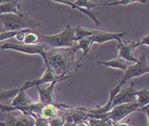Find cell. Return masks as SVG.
I'll use <instances>...</instances> for the list:
<instances>
[{
	"label": "cell",
	"mask_w": 149,
	"mask_h": 126,
	"mask_svg": "<svg viewBox=\"0 0 149 126\" xmlns=\"http://www.w3.org/2000/svg\"><path fill=\"white\" fill-rule=\"evenodd\" d=\"M76 126H91L89 122L86 121V122H82V123H79L77 124H76Z\"/></svg>",
	"instance_id": "4dcf8cb0"
},
{
	"label": "cell",
	"mask_w": 149,
	"mask_h": 126,
	"mask_svg": "<svg viewBox=\"0 0 149 126\" xmlns=\"http://www.w3.org/2000/svg\"><path fill=\"white\" fill-rule=\"evenodd\" d=\"M146 1L145 0H119V1L108 2V3H100V6H129L136 3L144 4Z\"/></svg>",
	"instance_id": "44dd1931"
},
{
	"label": "cell",
	"mask_w": 149,
	"mask_h": 126,
	"mask_svg": "<svg viewBox=\"0 0 149 126\" xmlns=\"http://www.w3.org/2000/svg\"><path fill=\"white\" fill-rule=\"evenodd\" d=\"M8 13H14V14H22L21 5L20 2L17 0H9V1H3L0 5V15L2 14H8Z\"/></svg>",
	"instance_id": "5bb4252c"
},
{
	"label": "cell",
	"mask_w": 149,
	"mask_h": 126,
	"mask_svg": "<svg viewBox=\"0 0 149 126\" xmlns=\"http://www.w3.org/2000/svg\"><path fill=\"white\" fill-rule=\"evenodd\" d=\"M62 126H76V124L74 123L73 121H71L70 119L65 118V123Z\"/></svg>",
	"instance_id": "f1b7e54d"
},
{
	"label": "cell",
	"mask_w": 149,
	"mask_h": 126,
	"mask_svg": "<svg viewBox=\"0 0 149 126\" xmlns=\"http://www.w3.org/2000/svg\"><path fill=\"white\" fill-rule=\"evenodd\" d=\"M36 118L29 115H18L10 116L6 121L1 122V126H35Z\"/></svg>",
	"instance_id": "30bf717a"
},
{
	"label": "cell",
	"mask_w": 149,
	"mask_h": 126,
	"mask_svg": "<svg viewBox=\"0 0 149 126\" xmlns=\"http://www.w3.org/2000/svg\"><path fill=\"white\" fill-rule=\"evenodd\" d=\"M77 45L71 48L50 49L46 52L45 66H49L59 77L69 76L73 71L80 68V58L77 57Z\"/></svg>",
	"instance_id": "6da1fadb"
},
{
	"label": "cell",
	"mask_w": 149,
	"mask_h": 126,
	"mask_svg": "<svg viewBox=\"0 0 149 126\" xmlns=\"http://www.w3.org/2000/svg\"><path fill=\"white\" fill-rule=\"evenodd\" d=\"M141 45H147L149 46V33L146 34L144 37L138 42V47L141 46Z\"/></svg>",
	"instance_id": "4316f807"
},
{
	"label": "cell",
	"mask_w": 149,
	"mask_h": 126,
	"mask_svg": "<svg viewBox=\"0 0 149 126\" xmlns=\"http://www.w3.org/2000/svg\"><path fill=\"white\" fill-rule=\"evenodd\" d=\"M54 3H60V4H63L65 6H70L72 9L74 10H77L79 12H81L82 13H84L86 14L90 19H91L93 22H95L96 26H100V22H99V19H98V13L93 12L92 10H88L86 8H84V7H81V6H77L76 4H74L73 1H68V0H54L53 1Z\"/></svg>",
	"instance_id": "4fadbf2b"
},
{
	"label": "cell",
	"mask_w": 149,
	"mask_h": 126,
	"mask_svg": "<svg viewBox=\"0 0 149 126\" xmlns=\"http://www.w3.org/2000/svg\"><path fill=\"white\" fill-rule=\"evenodd\" d=\"M94 41H93L92 38H84L82 40H79L77 42V47L78 48V50H81L83 52V55L81 56L80 60L82 61L88 53L91 52L92 45H94Z\"/></svg>",
	"instance_id": "ac0fdd59"
},
{
	"label": "cell",
	"mask_w": 149,
	"mask_h": 126,
	"mask_svg": "<svg viewBox=\"0 0 149 126\" xmlns=\"http://www.w3.org/2000/svg\"><path fill=\"white\" fill-rule=\"evenodd\" d=\"M39 43H41L40 35L37 34L35 31H33V30H29L28 33H26L22 44L33 45H37V44H39Z\"/></svg>",
	"instance_id": "ffe728a7"
},
{
	"label": "cell",
	"mask_w": 149,
	"mask_h": 126,
	"mask_svg": "<svg viewBox=\"0 0 149 126\" xmlns=\"http://www.w3.org/2000/svg\"><path fill=\"white\" fill-rule=\"evenodd\" d=\"M91 126H113L114 123L110 119H98V118H91L88 120Z\"/></svg>",
	"instance_id": "603a6c76"
},
{
	"label": "cell",
	"mask_w": 149,
	"mask_h": 126,
	"mask_svg": "<svg viewBox=\"0 0 149 126\" xmlns=\"http://www.w3.org/2000/svg\"><path fill=\"white\" fill-rule=\"evenodd\" d=\"M0 22L3 24L1 32L5 31H20L23 29H35L39 27L40 23L28 14H2L0 15Z\"/></svg>",
	"instance_id": "7a4b0ae2"
},
{
	"label": "cell",
	"mask_w": 149,
	"mask_h": 126,
	"mask_svg": "<svg viewBox=\"0 0 149 126\" xmlns=\"http://www.w3.org/2000/svg\"><path fill=\"white\" fill-rule=\"evenodd\" d=\"M33 100L27 93L25 91L21 89V91L19 92V93L15 96L14 99L12 100L10 102V105L13 107H25L28 105H30L34 102Z\"/></svg>",
	"instance_id": "9a60e30c"
},
{
	"label": "cell",
	"mask_w": 149,
	"mask_h": 126,
	"mask_svg": "<svg viewBox=\"0 0 149 126\" xmlns=\"http://www.w3.org/2000/svg\"><path fill=\"white\" fill-rule=\"evenodd\" d=\"M62 81H65V79L54 81L52 84H50L49 86L45 88H42L41 86H36V88L37 89V92H38V94H39V100L45 105L56 103L55 98H54V87L58 83H61Z\"/></svg>",
	"instance_id": "8fae6325"
},
{
	"label": "cell",
	"mask_w": 149,
	"mask_h": 126,
	"mask_svg": "<svg viewBox=\"0 0 149 126\" xmlns=\"http://www.w3.org/2000/svg\"><path fill=\"white\" fill-rule=\"evenodd\" d=\"M113 126H132V125L127 122H118V123H114Z\"/></svg>",
	"instance_id": "83f0119b"
},
{
	"label": "cell",
	"mask_w": 149,
	"mask_h": 126,
	"mask_svg": "<svg viewBox=\"0 0 149 126\" xmlns=\"http://www.w3.org/2000/svg\"><path fill=\"white\" fill-rule=\"evenodd\" d=\"M0 126H1V125H0Z\"/></svg>",
	"instance_id": "836d02e7"
},
{
	"label": "cell",
	"mask_w": 149,
	"mask_h": 126,
	"mask_svg": "<svg viewBox=\"0 0 149 126\" xmlns=\"http://www.w3.org/2000/svg\"><path fill=\"white\" fill-rule=\"evenodd\" d=\"M137 103L140 107V111L144 107H147L149 105V90L146 88H144L139 91H137Z\"/></svg>",
	"instance_id": "d6986e66"
},
{
	"label": "cell",
	"mask_w": 149,
	"mask_h": 126,
	"mask_svg": "<svg viewBox=\"0 0 149 126\" xmlns=\"http://www.w3.org/2000/svg\"><path fill=\"white\" fill-rule=\"evenodd\" d=\"M45 70L43 73V75L37 79L35 80H30V81H26L22 86L21 87L22 90L23 91H26L27 89L31 88V87H36V86H41V84H46V83H52L54 81L57 80H61V79H68L69 77V76H62V77H59L55 72L49 67V66H45Z\"/></svg>",
	"instance_id": "52a82bcc"
},
{
	"label": "cell",
	"mask_w": 149,
	"mask_h": 126,
	"mask_svg": "<svg viewBox=\"0 0 149 126\" xmlns=\"http://www.w3.org/2000/svg\"><path fill=\"white\" fill-rule=\"evenodd\" d=\"M136 111H140V107L137 102L121 104L112 107L108 112V118L113 123H118Z\"/></svg>",
	"instance_id": "8992f818"
},
{
	"label": "cell",
	"mask_w": 149,
	"mask_h": 126,
	"mask_svg": "<svg viewBox=\"0 0 149 126\" xmlns=\"http://www.w3.org/2000/svg\"><path fill=\"white\" fill-rule=\"evenodd\" d=\"M3 1H4V0H0V5H1V4L3 3Z\"/></svg>",
	"instance_id": "1f68e13d"
},
{
	"label": "cell",
	"mask_w": 149,
	"mask_h": 126,
	"mask_svg": "<svg viewBox=\"0 0 149 126\" xmlns=\"http://www.w3.org/2000/svg\"><path fill=\"white\" fill-rule=\"evenodd\" d=\"M20 31H5V32H0V41L15 38V37L19 33H20Z\"/></svg>",
	"instance_id": "cb8c5ba5"
},
{
	"label": "cell",
	"mask_w": 149,
	"mask_h": 126,
	"mask_svg": "<svg viewBox=\"0 0 149 126\" xmlns=\"http://www.w3.org/2000/svg\"><path fill=\"white\" fill-rule=\"evenodd\" d=\"M74 30H76V42L82 40L84 38H91L100 32V29L84 28L80 25L74 26Z\"/></svg>",
	"instance_id": "2e32d148"
},
{
	"label": "cell",
	"mask_w": 149,
	"mask_h": 126,
	"mask_svg": "<svg viewBox=\"0 0 149 126\" xmlns=\"http://www.w3.org/2000/svg\"><path fill=\"white\" fill-rule=\"evenodd\" d=\"M98 64H101V65H104V66H107V67H109V68H116V69H121L123 71H126L127 68H128V64H127V61L120 57H116L114 59H111V60H108V61H97Z\"/></svg>",
	"instance_id": "e0dca14e"
},
{
	"label": "cell",
	"mask_w": 149,
	"mask_h": 126,
	"mask_svg": "<svg viewBox=\"0 0 149 126\" xmlns=\"http://www.w3.org/2000/svg\"><path fill=\"white\" fill-rule=\"evenodd\" d=\"M141 111L145 112L146 115V117H147V126H149V107H146L144 109H141Z\"/></svg>",
	"instance_id": "f546056e"
},
{
	"label": "cell",
	"mask_w": 149,
	"mask_h": 126,
	"mask_svg": "<svg viewBox=\"0 0 149 126\" xmlns=\"http://www.w3.org/2000/svg\"><path fill=\"white\" fill-rule=\"evenodd\" d=\"M41 43L51 49L71 48L77 45L74 27L67 25L64 29L54 35H40Z\"/></svg>",
	"instance_id": "3957f363"
},
{
	"label": "cell",
	"mask_w": 149,
	"mask_h": 126,
	"mask_svg": "<svg viewBox=\"0 0 149 126\" xmlns=\"http://www.w3.org/2000/svg\"><path fill=\"white\" fill-rule=\"evenodd\" d=\"M137 91L135 90L133 81H130V85L125 89H121V91L116 96L112 107L121 104L126 103H134L137 101Z\"/></svg>",
	"instance_id": "ba28073f"
},
{
	"label": "cell",
	"mask_w": 149,
	"mask_h": 126,
	"mask_svg": "<svg viewBox=\"0 0 149 126\" xmlns=\"http://www.w3.org/2000/svg\"><path fill=\"white\" fill-rule=\"evenodd\" d=\"M20 91L21 88H15L12 90H0V101L14 99Z\"/></svg>",
	"instance_id": "7402d4cb"
},
{
	"label": "cell",
	"mask_w": 149,
	"mask_h": 126,
	"mask_svg": "<svg viewBox=\"0 0 149 126\" xmlns=\"http://www.w3.org/2000/svg\"><path fill=\"white\" fill-rule=\"evenodd\" d=\"M35 126H50L49 121L46 119H44L42 117H36V123Z\"/></svg>",
	"instance_id": "484cf974"
},
{
	"label": "cell",
	"mask_w": 149,
	"mask_h": 126,
	"mask_svg": "<svg viewBox=\"0 0 149 126\" xmlns=\"http://www.w3.org/2000/svg\"><path fill=\"white\" fill-rule=\"evenodd\" d=\"M138 48V42L135 41H120L117 44V49H118V57L125 60L126 61H132L134 63H137L139 61V59H137L134 56V51Z\"/></svg>",
	"instance_id": "9c48e42d"
},
{
	"label": "cell",
	"mask_w": 149,
	"mask_h": 126,
	"mask_svg": "<svg viewBox=\"0 0 149 126\" xmlns=\"http://www.w3.org/2000/svg\"><path fill=\"white\" fill-rule=\"evenodd\" d=\"M2 50H11L18 52L26 53L29 55H40L44 61H46V45L43 43H39L37 45H25V44H18V43H5L0 46Z\"/></svg>",
	"instance_id": "277c9868"
},
{
	"label": "cell",
	"mask_w": 149,
	"mask_h": 126,
	"mask_svg": "<svg viewBox=\"0 0 149 126\" xmlns=\"http://www.w3.org/2000/svg\"><path fill=\"white\" fill-rule=\"evenodd\" d=\"M147 107H149V105H148V106H147Z\"/></svg>",
	"instance_id": "d6a6232c"
},
{
	"label": "cell",
	"mask_w": 149,
	"mask_h": 126,
	"mask_svg": "<svg viewBox=\"0 0 149 126\" xmlns=\"http://www.w3.org/2000/svg\"><path fill=\"white\" fill-rule=\"evenodd\" d=\"M48 121L50 126H62L65 123V116L63 115H60L57 117H54Z\"/></svg>",
	"instance_id": "d4e9b609"
},
{
	"label": "cell",
	"mask_w": 149,
	"mask_h": 126,
	"mask_svg": "<svg viewBox=\"0 0 149 126\" xmlns=\"http://www.w3.org/2000/svg\"><path fill=\"white\" fill-rule=\"evenodd\" d=\"M126 31L124 32H107L105 30H100V32L95 36H93L92 39L95 44H104L106 42H109L112 40H116L117 42L122 41V38L126 35Z\"/></svg>",
	"instance_id": "7c38bea8"
},
{
	"label": "cell",
	"mask_w": 149,
	"mask_h": 126,
	"mask_svg": "<svg viewBox=\"0 0 149 126\" xmlns=\"http://www.w3.org/2000/svg\"><path fill=\"white\" fill-rule=\"evenodd\" d=\"M146 74H149V65L146 56L143 55L139 59L137 63L128 67L118 84L121 86H123L127 82H130L135 77H139Z\"/></svg>",
	"instance_id": "5b68a950"
}]
</instances>
